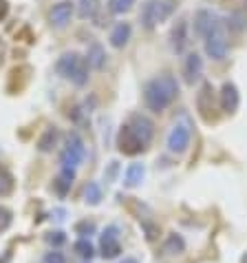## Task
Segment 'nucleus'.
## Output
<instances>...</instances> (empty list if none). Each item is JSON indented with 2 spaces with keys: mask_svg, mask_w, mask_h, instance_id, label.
I'll list each match as a JSON object with an SVG mask.
<instances>
[{
  "mask_svg": "<svg viewBox=\"0 0 247 263\" xmlns=\"http://www.w3.org/2000/svg\"><path fill=\"white\" fill-rule=\"evenodd\" d=\"M55 73L62 80H69L73 86L82 89L91 80V67L86 58L77 51H64V53L55 60Z\"/></svg>",
  "mask_w": 247,
  "mask_h": 263,
  "instance_id": "2",
  "label": "nucleus"
},
{
  "mask_svg": "<svg viewBox=\"0 0 247 263\" xmlns=\"http://www.w3.org/2000/svg\"><path fill=\"white\" fill-rule=\"evenodd\" d=\"M174 9H177V0H146L139 13L141 27L146 31H155L159 25L172 16Z\"/></svg>",
  "mask_w": 247,
  "mask_h": 263,
  "instance_id": "3",
  "label": "nucleus"
},
{
  "mask_svg": "<svg viewBox=\"0 0 247 263\" xmlns=\"http://www.w3.org/2000/svg\"><path fill=\"white\" fill-rule=\"evenodd\" d=\"M93 11H95V0H82V7H79V18H89Z\"/></svg>",
  "mask_w": 247,
  "mask_h": 263,
  "instance_id": "32",
  "label": "nucleus"
},
{
  "mask_svg": "<svg viewBox=\"0 0 247 263\" xmlns=\"http://www.w3.org/2000/svg\"><path fill=\"white\" fill-rule=\"evenodd\" d=\"M86 157V144L82 140L79 133H69L67 140H64V146L60 148V168H75L84 162Z\"/></svg>",
  "mask_w": 247,
  "mask_h": 263,
  "instance_id": "4",
  "label": "nucleus"
},
{
  "mask_svg": "<svg viewBox=\"0 0 247 263\" xmlns=\"http://www.w3.org/2000/svg\"><path fill=\"white\" fill-rule=\"evenodd\" d=\"M104 199V193H101V186L97 181H89L84 188V201L89 206H99V201Z\"/></svg>",
  "mask_w": 247,
  "mask_h": 263,
  "instance_id": "23",
  "label": "nucleus"
},
{
  "mask_svg": "<svg viewBox=\"0 0 247 263\" xmlns=\"http://www.w3.org/2000/svg\"><path fill=\"white\" fill-rule=\"evenodd\" d=\"M245 3H247V0H245Z\"/></svg>",
  "mask_w": 247,
  "mask_h": 263,
  "instance_id": "37",
  "label": "nucleus"
},
{
  "mask_svg": "<svg viewBox=\"0 0 247 263\" xmlns=\"http://www.w3.org/2000/svg\"><path fill=\"white\" fill-rule=\"evenodd\" d=\"M130 38H133V27H130V23H117L111 29V33H108V45L113 49H123L130 42Z\"/></svg>",
  "mask_w": 247,
  "mask_h": 263,
  "instance_id": "16",
  "label": "nucleus"
},
{
  "mask_svg": "<svg viewBox=\"0 0 247 263\" xmlns=\"http://www.w3.org/2000/svg\"><path fill=\"white\" fill-rule=\"evenodd\" d=\"M13 191H16V179H13L9 168L0 164V197H9Z\"/></svg>",
  "mask_w": 247,
  "mask_h": 263,
  "instance_id": "22",
  "label": "nucleus"
},
{
  "mask_svg": "<svg viewBox=\"0 0 247 263\" xmlns=\"http://www.w3.org/2000/svg\"><path fill=\"white\" fill-rule=\"evenodd\" d=\"M115 144H117V151L121 153V155H126V157H137V155H141V153L148 151V146L135 135V130L130 128L126 122L119 126Z\"/></svg>",
  "mask_w": 247,
  "mask_h": 263,
  "instance_id": "6",
  "label": "nucleus"
},
{
  "mask_svg": "<svg viewBox=\"0 0 247 263\" xmlns=\"http://www.w3.org/2000/svg\"><path fill=\"white\" fill-rule=\"evenodd\" d=\"M7 11H9V3H7V0H0V20L7 18Z\"/></svg>",
  "mask_w": 247,
  "mask_h": 263,
  "instance_id": "34",
  "label": "nucleus"
},
{
  "mask_svg": "<svg viewBox=\"0 0 247 263\" xmlns=\"http://www.w3.org/2000/svg\"><path fill=\"white\" fill-rule=\"evenodd\" d=\"M241 263H247V252H243V257H241Z\"/></svg>",
  "mask_w": 247,
  "mask_h": 263,
  "instance_id": "36",
  "label": "nucleus"
},
{
  "mask_svg": "<svg viewBox=\"0 0 247 263\" xmlns=\"http://www.w3.org/2000/svg\"><path fill=\"white\" fill-rule=\"evenodd\" d=\"M73 16H75V3H71V0H60V3H55L49 9L47 20L53 29H67L71 25V20H73Z\"/></svg>",
  "mask_w": 247,
  "mask_h": 263,
  "instance_id": "8",
  "label": "nucleus"
},
{
  "mask_svg": "<svg viewBox=\"0 0 247 263\" xmlns=\"http://www.w3.org/2000/svg\"><path fill=\"white\" fill-rule=\"evenodd\" d=\"M223 25H225V29L228 31H234V33H241V31H245L247 29V16H243V13H230L228 18L223 20Z\"/></svg>",
  "mask_w": 247,
  "mask_h": 263,
  "instance_id": "24",
  "label": "nucleus"
},
{
  "mask_svg": "<svg viewBox=\"0 0 247 263\" xmlns=\"http://www.w3.org/2000/svg\"><path fill=\"white\" fill-rule=\"evenodd\" d=\"M73 181H75V171H73V168H60V173H57V177L53 181V191L60 197H64L71 191Z\"/></svg>",
  "mask_w": 247,
  "mask_h": 263,
  "instance_id": "20",
  "label": "nucleus"
},
{
  "mask_svg": "<svg viewBox=\"0 0 247 263\" xmlns=\"http://www.w3.org/2000/svg\"><path fill=\"white\" fill-rule=\"evenodd\" d=\"M45 263H67V257L60 252V250H51L45 254V259H42Z\"/></svg>",
  "mask_w": 247,
  "mask_h": 263,
  "instance_id": "31",
  "label": "nucleus"
},
{
  "mask_svg": "<svg viewBox=\"0 0 247 263\" xmlns=\"http://www.w3.org/2000/svg\"><path fill=\"white\" fill-rule=\"evenodd\" d=\"M219 106L225 115H234L241 106V93L234 82H223L221 91H219Z\"/></svg>",
  "mask_w": 247,
  "mask_h": 263,
  "instance_id": "14",
  "label": "nucleus"
},
{
  "mask_svg": "<svg viewBox=\"0 0 247 263\" xmlns=\"http://www.w3.org/2000/svg\"><path fill=\"white\" fill-rule=\"evenodd\" d=\"M141 96H143V104H146V108L150 113L161 115L163 111H168L174 102H177L179 82L170 71H163V73H159V76L150 78L148 82L143 84Z\"/></svg>",
  "mask_w": 247,
  "mask_h": 263,
  "instance_id": "1",
  "label": "nucleus"
},
{
  "mask_svg": "<svg viewBox=\"0 0 247 263\" xmlns=\"http://www.w3.org/2000/svg\"><path fill=\"white\" fill-rule=\"evenodd\" d=\"M117 168H119L117 162H111V166H108V173H106V179H108V181L115 179V173H117Z\"/></svg>",
  "mask_w": 247,
  "mask_h": 263,
  "instance_id": "33",
  "label": "nucleus"
},
{
  "mask_svg": "<svg viewBox=\"0 0 247 263\" xmlns=\"http://www.w3.org/2000/svg\"><path fill=\"white\" fill-rule=\"evenodd\" d=\"M13 221V213L7 206H0V232H5Z\"/></svg>",
  "mask_w": 247,
  "mask_h": 263,
  "instance_id": "30",
  "label": "nucleus"
},
{
  "mask_svg": "<svg viewBox=\"0 0 247 263\" xmlns=\"http://www.w3.org/2000/svg\"><path fill=\"white\" fill-rule=\"evenodd\" d=\"M181 76H183V82L188 86H194L203 78V58L197 51H190L183 58V64H181Z\"/></svg>",
  "mask_w": 247,
  "mask_h": 263,
  "instance_id": "12",
  "label": "nucleus"
},
{
  "mask_svg": "<svg viewBox=\"0 0 247 263\" xmlns=\"http://www.w3.org/2000/svg\"><path fill=\"white\" fill-rule=\"evenodd\" d=\"M143 177H146V168H143V164H139V162L128 164V168L123 171V184L128 188H137L143 181Z\"/></svg>",
  "mask_w": 247,
  "mask_h": 263,
  "instance_id": "21",
  "label": "nucleus"
},
{
  "mask_svg": "<svg viewBox=\"0 0 247 263\" xmlns=\"http://www.w3.org/2000/svg\"><path fill=\"white\" fill-rule=\"evenodd\" d=\"M203 51H205V55L210 58V60H214V62H223L225 58H228L230 40H228V29H225L223 23L216 27L210 35L203 38Z\"/></svg>",
  "mask_w": 247,
  "mask_h": 263,
  "instance_id": "5",
  "label": "nucleus"
},
{
  "mask_svg": "<svg viewBox=\"0 0 247 263\" xmlns=\"http://www.w3.org/2000/svg\"><path fill=\"white\" fill-rule=\"evenodd\" d=\"M183 252H186V239L179 232H168L161 243V254H166V257H179Z\"/></svg>",
  "mask_w": 247,
  "mask_h": 263,
  "instance_id": "18",
  "label": "nucleus"
},
{
  "mask_svg": "<svg viewBox=\"0 0 247 263\" xmlns=\"http://www.w3.org/2000/svg\"><path fill=\"white\" fill-rule=\"evenodd\" d=\"M57 144H60V130H57V126H47L38 137L35 146H38L40 153H53L57 148Z\"/></svg>",
  "mask_w": 247,
  "mask_h": 263,
  "instance_id": "19",
  "label": "nucleus"
},
{
  "mask_svg": "<svg viewBox=\"0 0 247 263\" xmlns=\"http://www.w3.org/2000/svg\"><path fill=\"white\" fill-rule=\"evenodd\" d=\"M190 144H192V126L188 122H177L168 133V142H166L168 151L172 155H183L190 148Z\"/></svg>",
  "mask_w": 247,
  "mask_h": 263,
  "instance_id": "7",
  "label": "nucleus"
},
{
  "mask_svg": "<svg viewBox=\"0 0 247 263\" xmlns=\"http://www.w3.org/2000/svg\"><path fill=\"white\" fill-rule=\"evenodd\" d=\"M99 254H101V259H106V261L117 259L121 254V241H119L117 226L104 228V232H101V237H99Z\"/></svg>",
  "mask_w": 247,
  "mask_h": 263,
  "instance_id": "9",
  "label": "nucleus"
},
{
  "mask_svg": "<svg viewBox=\"0 0 247 263\" xmlns=\"http://www.w3.org/2000/svg\"><path fill=\"white\" fill-rule=\"evenodd\" d=\"M45 239H47V243H49V246H53V248H60V246L67 243V235H64L62 230H53V232H49V235H47Z\"/></svg>",
  "mask_w": 247,
  "mask_h": 263,
  "instance_id": "29",
  "label": "nucleus"
},
{
  "mask_svg": "<svg viewBox=\"0 0 247 263\" xmlns=\"http://www.w3.org/2000/svg\"><path fill=\"white\" fill-rule=\"evenodd\" d=\"M73 252L77 254L79 259L91 261L93 257H95V246L91 243V239H77L73 243Z\"/></svg>",
  "mask_w": 247,
  "mask_h": 263,
  "instance_id": "25",
  "label": "nucleus"
},
{
  "mask_svg": "<svg viewBox=\"0 0 247 263\" xmlns=\"http://www.w3.org/2000/svg\"><path fill=\"white\" fill-rule=\"evenodd\" d=\"M168 40H170V49H172L177 55L186 53V49L190 47V25H188L186 18H179L177 23L172 25Z\"/></svg>",
  "mask_w": 247,
  "mask_h": 263,
  "instance_id": "11",
  "label": "nucleus"
},
{
  "mask_svg": "<svg viewBox=\"0 0 247 263\" xmlns=\"http://www.w3.org/2000/svg\"><path fill=\"white\" fill-rule=\"evenodd\" d=\"M137 5V0H108V11L113 16H123Z\"/></svg>",
  "mask_w": 247,
  "mask_h": 263,
  "instance_id": "26",
  "label": "nucleus"
},
{
  "mask_svg": "<svg viewBox=\"0 0 247 263\" xmlns=\"http://www.w3.org/2000/svg\"><path fill=\"white\" fill-rule=\"evenodd\" d=\"M95 230H97V226L91 219H82V221L75 223V235H79V239H89L91 235H95Z\"/></svg>",
  "mask_w": 247,
  "mask_h": 263,
  "instance_id": "27",
  "label": "nucleus"
},
{
  "mask_svg": "<svg viewBox=\"0 0 247 263\" xmlns=\"http://www.w3.org/2000/svg\"><path fill=\"white\" fill-rule=\"evenodd\" d=\"M126 124L135 130V135L139 137L143 144L150 146L152 137H155V122H152L148 115H143V113H130L128 120H126Z\"/></svg>",
  "mask_w": 247,
  "mask_h": 263,
  "instance_id": "13",
  "label": "nucleus"
},
{
  "mask_svg": "<svg viewBox=\"0 0 247 263\" xmlns=\"http://www.w3.org/2000/svg\"><path fill=\"white\" fill-rule=\"evenodd\" d=\"M141 228H143V232H146L148 241H157L159 235H161V228H159L155 221H141Z\"/></svg>",
  "mask_w": 247,
  "mask_h": 263,
  "instance_id": "28",
  "label": "nucleus"
},
{
  "mask_svg": "<svg viewBox=\"0 0 247 263\" xmlns=\"http://www.w3.org/2000/svg\"><path fill=\"white\" fill-rule=\"evenodd\" d=\"M223 23V20L216 16V13L212 9H197L194 11V18H192V27H194V33L199 35V38L203 40L205 35H210L214 31L216 27H219Z\"/></svg>",
  "mask_w": 247,
  "mask_h": 263,
  "instance_id": "10",
  "label": "nucleus"
},
{
  "mask_svg": "<svg viewBox=\"0 0 247 263\" xmlns=\"http://www.w3.org/2000/svg\"><path fill=\"white\" fill-rule=\"evenodd\" d=\"M121 263H137V259H130V257H128V259H123Z\"/></svg>",
  "mask_w": 247,
  "mask_h": 263,
  "instance_id": "35",
  "label": "nucleus"
},
{
  "mask_svg": "<svg viewBox=\"0 0 247 263\" xmlns=\"http://www.w3.org/2000/svg\"><path fill=\"white\" fill-rule=\"evenodd\" d=\"M84 58H86V62H89V67H91V69L99 71V69H104V67H106V58H108V55H106V49L101 47V42L93 40L91 45H89V49H86Z\"/></svg>",
  "mask_w": 247,
  "mask_h": 263,
  "instance_id": "17",
  "label": "nucleus"
},
{
  "mask_svg": "<svg viewBox=\"0 0 247 263\" xmlns=\"http://www.w3.org/2000/svg\"><path fill=\"white\" fill-rule=\"evenodd\" d=\"M197 111L203 118V122H214V118L210 115V111H214V89L210 82H203L201 89L197 93Z\"/></svg>",
  "mask_w": 247,
  "mask_h": 263,
  "instance_id": "15",
  "label": "nucleus"
}]
</instances>
